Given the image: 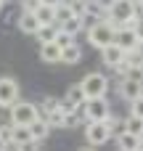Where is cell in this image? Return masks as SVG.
<instances>
[{
    "label": "cell",
    "instance_id": "9c48e42d",
    "mask_svg": "<svg viewBox=\"0 0 143 151\" xmlns=\"http://www.w3.org/2000/svg\"><path fill=\"white\" fill-rule=\"evenodd\" d=\"M114 42L127 53V50H133L135 45H141V35L135 32V29H117V35H114Z\"/></svg>",
    "mask_w": 143,
    "mask_h": 151
},
{
    "label": "cell",
    "instance_id": "8d00e7d4",
    "mask_svg": "<svg viewBox=\"0 0 143 151\" xmlns=\"http://www.w3.org/2000/svg\"><path fill=\"white\" fill-rule=\"evenodd\" d=\"M5 3H8V0H0V8H3V5H5Z\"/></svg>",
    "mask_w": 143,
    "mask_h": 151
},
{
    "label": "cell",
    "instance_id": "30bf717a",
    "mask_svg": "<svg viewBox=\"0 0 143 151\" xmlns=\"http://www.w3.org/2000/svg\"><path fill=\"white\" fill-rule=\"evenodd\" d=\"M101 61H103L109 69H114L117 64H122V61H125V50H122L117 42H111V45L101 48Z\"/></svg>",
    "mask_w": 143,
    "mask_h": 151
},
{
    "label": "cell",
    "instance_id": "ab89813d",
    "mask_svg": "<svg viewBox=\"0 0 143 151\" xmlns=\"http://www.w3.org/2000/svg\"><path fill=\"white\" fill-rule=\"evenodd\" d=\"M138 151H141V149H138Z\"/></svg>",
    "mask_w": 143,
    "mask_h": 151
},
{
    "label": "cell",
    "instance_id": "f546056e",
    "mask_svg": "<svg viewBox=\"0 0 143 151\" xmlns=\"http://www.w3.org/2000/svg\"><path fill=\"white\" fill-rule=\"evenodd\" d=\"M19 3H21V13H34V11L42 5L40 0H19Z\"/></svg>",
    "mask_w": 143,
    "mask_h": 151
},
{
    "label": "cell",
    "instance_id": "9a60e30c",
    "mask_svg": "<svg viewBox=\"0 0 143 151\" xmlns=\"http://www.w3.org/2000/svg\"><path fill=\"white\" fill-rule=\"evenodd\" d=\"M58 29L64 32V35H72V37H77L82 29H85V21H82V16H72L69 21H64V24H58Z\"/></svg>",
    "mask_w": 143,
    "mask_h": 151
},
{
    "label": "cell",
    "instance_id": "603a6c76",
    "mask_svg": "<svg viewBox=\"0 0 143 151\" xmlns=\"http://www.w3.org/2000/svg\"><path fill=\"white\" fill-rule=\"evenodd\" d=\"M11 141H13L16 146H21V143L32 141V135H29V127H24V125H13V135H11Z\"/></svg>",
    "mask_w": 143,
    "mask_h": 151
},
{
    "label": "cell",
    "instance_id": "f35d334b",
    "mask_svg": "<svg viewBox=\"0 0 143 151\" xmlns=\"http://www.w3.org/2000/svg\"><path fill=\"white\" fill-rule=\"evenodd\" d=\"M0 151H5V149H0Z\"/></svg>",
    "mask_w": 143,
    "mask_h": 151
},
{
    "label": "cell",
    "instance_id": "44dd1931",
    "mask_svg": "<svg viewBox=\"0 0 143 151\" xmlns=\"http://www.w3.org/2000/svg\"><path fill=\"white\" fill-rule=\"evenodd\" d=\"M125 125H127V133H130V135H138V138L143 141V119L127 114V117H125Z\"/></svg>",
    "mask_w": 143,
    "mask_h": 151
},
{
    "label": "cell",
    "instance_id": "2e32d148",
    "mask_svg": "<svg viewBox=\"0 0 143 151\" xmlns=\"http://www.w3.org/2000/svg\"><path fill=\"white\" fill-rule=\"evenodd\" d=\"M141 138L138 135H130V133H122L119 138H117V146H119V151H138L141 149Z\"/></svg>",
    "mask_w": 143,
    "mask_h": 151
},
{
    "label": "cell",
    "instance_id": "ffe728a7",
    "mask_svg": "<svg viewBox=\"0 0 143 151\" xmlns=\"http://www.w3.org/2000/svg\"><path fill=\"white\" fill-rule=\"evenodd\" d=\"M64 98H66L72 106H82V104H85V93H82L80 82H77V85H72V88L66 90V96H64Z\"/></svg>",
    "mask_w": 143,
    "mask_h": 151
},
{
    "label": "cell",
    "instance_id": "836d02e7",
    "mask_svg": "<svg viewBox=\"0 0 143 151\" xmlns=\"http://www.w3.org/2000/svg\"><path fill=\"white\" fill-rule=\"evenodd\" d=\"M40 3H42V5H50V8H56V5H58V3H64V0H40Z\"/></svg>",
    "mask_w": 143,
    "mask_h": 151
},
{
    "label": "cell",
    "instance_id": "277c9868",
    "mask_svg": "<svg viewBox=\"0 0 143 151\" xmlns=\"http://www.w3.org/2000/svg\"><path fill=\"white\" fill-rule=\"evenodd\" d=\"M37 117H40L37 104H29V101H16V104L11 106V125H24V127H29Z\"/></svg>",
    "mask_w": 143,
    "mask_h": 151
},
{
    "label": "cell",
    "instance_id": "83f0119b",
    "mask_svg": "<svg viewBox=\"0 0 143 151\" xmlns=\"http://www.w3.org/2000/svg\"><path fill=\"white\" fill-rule=\"evenodd\" d=\"M11 135H13V125H0V146L13 143V141H11Z\"/></svg>",
    "mask_w": 143,
    "mask_h": 151
},
{
    "label": "cell",
    "instance_id": "8992f818",
    "mask_svg": "<svg viewBox=\"0 0 143 151\" xmlns=\"http://www.w3.org/2000/svg\"><path fill=\"white\" fill-rule=\"evenodd\" d=\"M19 82L13 80V77H0V109H11L16 101H21L19 98Z\"/></svg>",
    "mask_w": 143,
    "mask_h": 151
},
{
    "label": "cell",
    "instance_id": "8fae6325",
    "mask_svg": "<svg viewBox=\"0 0 143 151\" xmlns=\"http://www.w3.org/2000/svg\"><path fill=\"white\" fill-rule=\"evenodd\" d=\"M29 135H32V141H37V143H42V141L50 135V125L45 122V117H42V114L29 125Z\"/></svg>",
    "mask_w": 143,
    "mask_h": 151
},
{
    "label": "cell",
    "instance_id": "3957f363",
    "mask_svg": "<svg viewBox=\"0 0 143 151\" xmlns=\"http://www.w3.org/2000/svg\"><path fill=\"white\" fill-rule=\"evenodd\" d=\"M82 117L88 122H106L111 117V106L106 98H90L82 104Z\"/></svg>",
    "mask_w": 143,
    "mask_h": 151
},
{
    "label": "cell",
    "instance_id": "52a82bcc",
    "mask_svg": "<svg viewBox=\"0 0 143 151\" xmlns=\"http://www.w3.org/2000/svg\"><path fill=\"white\" fill-rule=\"evenodd\" d=\"M85 141H88L93 149H96V146H103L106 141H111L106 122H88V125H85Z\"/></svg>",
    "mask_w": 143,
    "mask_h": 151
},
{
    "label": "cell",
    "instance_id": "7402d4cb",
    "mask_svg": "<svg viewBox=\"0 0 143 151\" xmlns=\"http://www.w3.org/2000/svg\"><path fill=\"white\" fill-rule=\"evenodd\" d=\"M56 109H58V98H56V96H42V101H40L37 111L45 117V114H50V111H56Z\"/></svg>",
    "mask_w": 143,
    "mask_h": 151
},
{
    "label": "cell",
    "instance_id": "e0dca14e",
    "mask_svg": "<svg viewBox=\"0 0 143 151\" xmlns=\"http://www.w3.org/2000/svg\"><path fill=\"white\" fill-rule=\"evenodd\" d=\"M34 19L40 21V27H50V24H56V13H53L50 5H40V8L34 11Z\"/></svg>",
    "mask_w": 143,
    "mask_h": 151
},
{
    "label": "cell",
    "instance_id": "5bb4252c",
    "mask_svg": "<svg viewBox=\"0 0 143 151\" xmlns=\"http://www.w3.org/2000/svg\"><path fill=\"white\" fill-rule=\"evenodd\" d=\"M106 127H109V138H111V141H117V138H119L122 133H127L125 117H114V114H111V117L106 119Z\"/></svg>",
    "mask_w": 143,
    "mask_h": 151
},
{
    "label": "cell",
    "instance_id": "f1b7e54d",
    "mask_svg": "<svg viewBox=\"0 0 143 151\" xmlns=\"http://www.w3.org/2000/svg\"><path fill=\"white\" fill-rule=\"evenodd\" d=\"M66 5H69V11L74 16H82L85 13V0H66Z\"/></svg>",
    "mask_w": 143,
    "mask_h": 151
},
{
    "label": "cell",
    "instance_id": "4316f807",
    "mask_svg": "<svg viewBox=\"0 0 143 151\" xmlns=\"http://www.w3.org/2000/svg\"><path fill=\"white\" fill-rule=\"evenodd\" d=\"M80 125H82V117H80L77 111L64 117V130H74V127H80Z\"/></svg>",
    "mask_w": 143,
    "mask_h": 151
},
{
    "label": "cell",
    "instance_id": "5b68a950",
    "mask_svg": "<svg viewBox=\"0 0 143 151\" xmlns=\"http://www.w3.org/2000/svg\"><path fill=\"white\" fill-rule=\"evenodd\" d=\"M133 16H141L133 0H117V3L109 8V19H111L114 29H119V24H125V21L133 19Z\"/></svg>",
    "mask_w": 143,
    "mask_h": 151
},
{
    "label": "cell",
    "instance_id": "4dcf8cb0",
    "mask_svg": "<svg viewBox=\"0 0 143 151\" xmlns=\"http://www.w3.org/2000/svg\"><path fill=\"white\" fill-rule=\"evenodd\" d=\"M130 114L138 117V119H143V96L135 98V101H130Z\"/></svg>",
    "mask_w": 143,
    "mask_h": 151
},
{
    "label": "cell",
    "instance_id": "d6986e66",
    "mask_svg": "<svg viewBox=\"0 0 143 151\" xmlns=\"http://www.w3.org/2000/svg\"><path fill=\"white\" fill-rule=\"evenodd\" d=\"M56 35H58V24H50V27H40L34 37L40 40V45H45V42H53Z\"/></svg>",
    "mask_w": 143,
    "mask_h": 151
},
{
    "label": "cell",
    "instance_id": "7a4b0ae2",
    "mask_svg": "<svg viewBox=\"0 0 143 151\" xmlns=\"http://www.w3.org/2000/svg\"><path fill=\"white\" fill-rule=\"evenodd\" d=\"M80 88L85 93V101H90V98H106V93H109V77L101 74V72H90L80 82Z\"/></svg>",
    "mask_w": 143,
    "mask_h": 151
},
{
    "label": "cell",
    "instance_id": "1f68e13d",
    "mask_svg": "<svg viewBox=\"0 0 143 151\" xmlns=\"http://www.w3.org/2000/svg\"><path fill=\"white\" fill-rule=\"evenodd\" d=\"M19 151H40V143L37 141H27V143H21Z\"/></svg>",
    "mask_w": 143,
    "mask_h": 151
},
{
    "label": "cell",
    "instance_id": "ba28073f",
    "mask_svg": "<svg viewBox=\"0 0 143 151\" xmlns=\"http://www.w3.org/2000/svg\"><path fill=\"white\" fill-rule=\"evenodd\" d=\"M117 90H119V98L130 104V101L141 98V80H135V77H122L119 85H117Z\"/></svg>",
    "mask_w": 143,
    "mask_h": 151
},
{
    "label": "cell",
    "instance_id": "d590c367",
    "mask_svg": "<svg viewBox=\"0 0 143 151\" xmlns=\"http://www.w3.org/2000/svg\"><path fill=\"white\" fill-rule=\"evenodd\" d=\"M80 151H96V149H93V146H88V149H85V146H82V149H80Z\"/></svg>",
    "mask_w": 143,
    "mask_h": 151
},
{
    "label": "cell",
    "instance_id": "ac0fdd59",
    "mask_svg": "<svg viewBox=\"0 0 143 151\" xmlns=\"http://www.w3.org/2000/svg\"><path fill=\"white\" fill-rule=\"evenodd\" d=\"M61 61L64 64H80L82 61V48L74 42V45H69V48H64L61 50Z\"/></svg>",
    "mask_w": 143,
    "mask_h": 151
},
{
    "label": "cell",
    "instance_id": "484cf974",
    "mask_svg": "<svg viewBox=\"0 0 143 151\" xmlns=\"http://www.w3.org/2000/svg\"><path fill=\"white\" fill-rule=\"evenodd\" d=\"M53 42H56V45H58V48L64 50V48H69V45H74V42H77V37H72V35H64V32L58 29V35H56V40H53Z\"/></svg>",
    "mask_w": 143,
    "mask_h": 151
},
{
    "label": "cell",
    "instance_id": "7c38bea8",
    "mask_svg": "<svg viewBox=\"0 0 143 151\" xmlns=\"http://www.w3.org/2000/svg\"><path fill=\"white\" fill-rule=\"evenodd\" d=\"M16 27L21 29V35H37V29H40V21L34 19V13H19V19H16Z\"/></svg>",
    "mask_w": 143,
    "mask_h": 151
},
{
    "label": "cell",
    "instance_id": "4fadbf2b",
    "mask_svg": "<svg viewBox=\"0 0 143 151\" xmlns=\"http://www.w3.org/2000/svg\"><path fill=\"white\" fill-rule=\"evenodd\" d=\"M40 58L45 64H58L61 61V48L56 42H45V45H40Z\"/></svg>",
    "mask_w": 143,
    "mask_h": 151
},
{
    "label": "cell",
    "instance_id": "e575fe53",
    "mask_svg": "<svg viewBox=\"0 0 143 151\" xmlns=\"http://www.w3.org/2000/svg\"><path fill=\"white\" fill-rule=\"evenodd\" d=\"M138 35H141V45H143V24H141V29H138Z\"/></svg>",
    "mask_w": 143,
    "mask_h": 151
},
{
    "label": "cell",
    "instance_id": "cb8c5ba5",
    "mask_svg": "<svg viewBox=\"0 0 143 151\" xmlns=\"http://www.w3.org/2000/svg\"><path fill=\"white\" fill-rule=\"evenodd\" d=\"M53 13H56V24H64V21H69V19L74 16V13L69 11V5H66V0H64V3H58V5L53 8Z\"/></svg>",
    "mask_w": 143,
    "mask_h": 151
},
{
    "label": "cell",
    "instance_id": "6da1fadb",
    "mask_svg": "<svg viewBox=\"0 0 143 151\" xmlns=\"http://www.w3.org/2000/svg\"><path fill=\"white\" fill-rule=\"evenodd\" d=\"M114 35H117V29H114V24H111L109 16L88 27V40H90V45H96L98 50L106 48V45H111V42H114Z\"/></svg>",
    "mask_w": 143,
    "mask_h": 151
},
{
    "label": "cell",
    "instance_id": "74e56055",
    "mask_svg": "<svg viewBox=\"0 0 143 151\" xmlns=\"http://www.w3.org/2000/svg\"><path fill=\"white\" fill-rule=\"evenodd\" d=\"M133 3H138V0H133Z\"/></svg>",
    "mask_w": 143,
    "mask_h": 151
},
{
    "label": "cell",
    "instance_id": "d4e9b609",
    "mask_svg": "<svg viewBox=\"0 0 143 151\" xmlns=\"http://www.w3.org/2000/svg\"><path fill=\"white\" fill-rule=\"evenodd\" d=\"M64 111L61 109H56V111H50V114H45V122L50 125V127H64Z\"/></svg>",
    "mask_w": 143,
    "mask_h": 151
},
{
    "label": "cell",
    "instance_id": "d6a6232c",
    "mask_svg": "<svg viewBox=\"0 0 143 151\" xmlns=\"http://www.w3.org/2000/svg\"><path fill=\"white\" fill-rule=\"evenodd\" d=\"M96 3H98V5H101L103 11H109V8H111V5H114L117 0H96Z\"/></svg>",
    "mask_w": 143,
    "mask_h": 151
}]
</instances>
